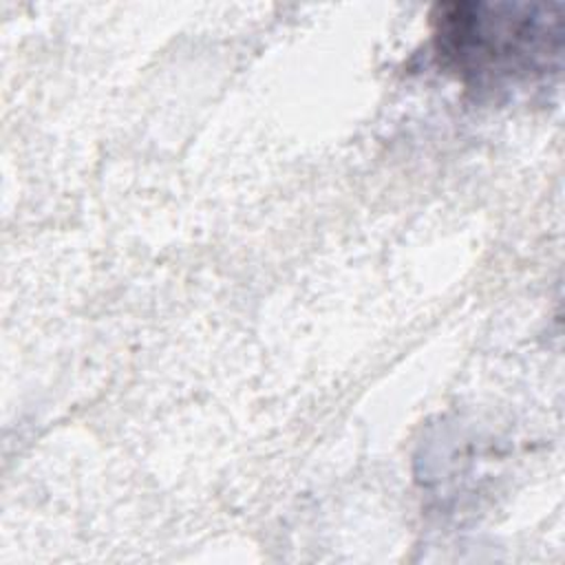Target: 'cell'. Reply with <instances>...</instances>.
<instances>
[{
    "label": "cell",
    "instance_id": "6da1fadb",
    "mask_svg": "<svg viewBox=\"0 0 565 565\" xmlns=\"http://www.w3.org/2000/svg\"><path fill=\"white\" fill-rule=\"evenodd\" d=\"M563 4L455 0L430 11L439 66L479 97L547 88L563 66Z\"/></svg>",
    "mask_w": 565,
    "mask_h": 565
}]
</instances>
